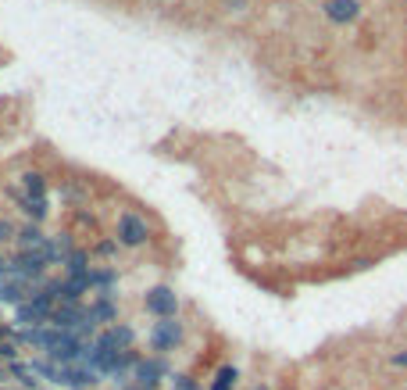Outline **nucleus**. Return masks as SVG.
<instances>
[{
    "label": "nucleus",
    "instance_id": "nucleus-12",
    "mask_svg": "<svg viewBox=\"0 0 407 390\" xmlns=\"http://www.w3.org/2000/svg\"><path fill=\"white\" fill-rule=\"evenodd\" d=\"M22 208H25V215L36 219V222L47 215V201H29V197H22Z\"/></svg>",
    "mask_w": 407,
    "mask_h": 390
},
{
    "label": "nucleus",
    "instance_id": "nucleus-15",
    "mask_svg": "<svg viewBox=\"0 0 407 390\" xmlns=\"http://www.w3.org/2000/svg\"><path fill=\"white\" fill-rule=\"evenodd\" d=\"M175 390H197V383L190 376H175Z\"/></svg>",
    "mask_w": 407,
    "mask_h": 390
},
{
    "label": "nucleus",
    "instance_id": "nucleus-1",
    "mask_svg": "<svg viewBox=\"0 0 407 390\" xmlns=\"http://www.w3.org/2000/svg\"><path fill=\"white\" fill-rule=\"evenodd\" d=\"M143 305H147V312H154L158 319H175L179 297H175V290H168V287H154V290L143 297Z\"/></svg>",
    "mask_w": 407,
    "mask_h": 390
},
{
    "label": "nucleus",
    "instance_id": "nucleus-3",
    "mask_svg": "<svg viewBox=\"0 0 407 390\" xmlns=\"http://www.w3.org/2000/svg\"><path fill=\"white\" fill-rule=\"evenodd\" d=\"M182 340V326L175 319H161L158 326L150 329V344L158 351H175V344Z\"/></svg>",
    "mask_w": 407,
    "mask_h": 390
},
{
    "label": "nucleus",
    "instance_id": "nucleus-14",
    "mask_svg": "<svg viewBox=\"0 0 407 390\" xmlns=\"http://www.w3.org/2000/svg\"><path fill=\"white\" fill-rule=\"evenodd\" d=\"M11 236H18V233H15V226H11L8 219H0V240H11Z\"/></svg>",
    "mask_w": 407,
    "mask_h": 390
},
{
    "label": "nucleus",
    "instance_id": "nucleus-6",
    "mask_svg": "<svg viewBox=\"0 0 407 390\" xmlns=\"http://www.w3.org/2000/svg\"><path fill=\"white\" fill-rule=\"evenodd\" d=\"M47 240H50V236H43L36 226H29V229H22V233H18L22 251H33V254H43V251H47Z\"/></svg>",
    "mask_w": 407,
    "mask_h": 390
},
{
    "label": "nucleus",
    "instance_id": "nucleus-16",
    "mask_svg": "<svg viewBox=\"0 0 407 390\" xmlns=\"http://www.w3.org/2000/svg\"><path fill=\"white\" fill-rule=\"evenodd\" d=\"M0 358H15V344H4V340H0Z\"/></svg>",
    "mask_w": 407,
    "mask_h": 390
},
{
    "label": "nucleus",
    "instance_id": "nucleus-8",
    "mask_svg": "<svg viewBox=\"0 0 407 390\" xmlns=\"http://www.w3.org/2000/svg\"><path fill=\"white\" fill-rule=\"evenodd\" d=\"M0 301L18 308L25 301V283H18V280H0Z\"/></svg>",
    "mask_w": 407,
    "mask_h": 390
},
{
    "label": "nucleus",
    "instance_id": "nucleus-13",
    "mask_svg": "<svg viewBox=\"0 0 407 390\" xmlns=\"http://www.w3.org/2000/svg\"><path fill=\"white\" fill-rule=\"evenodd\" d=\"M232 383H236V369H222V373L214 376L211 390H232Z\"/></svg>",
    "mask_w": 407,
    "mask_h": 390
},
{
    "label": "nucleus",
    "instance_id": "nucleus-7",
    "mask_svg": "<svg viewBox=\"0 0 407 390\" xmlns=\"http://www.w3.org/2000/svg\"><path fill=\"white\" fill-rule=\"evenodd\" d=\"M97 340H104V344H111L114 351H125V347H129V344H133V329H129V326H111V329H108V333H101Z\"/></svg>",
    "mask_w": 407,
    "mask_h": 390
},
{
    "label": "nucleus",
    "instance_id": "nucleus-10",
    "mask_svg": "<svg viewBox=\"0 0 407 390\" xmlns=\"http://www.w3.org/2000/svg\"><path fill=\"white\" fill-rule=\"evenodd\" d=\"M22 187H25V197L29 201H43V194H47V183H43L40 172H25L22 175Z\"/></svg>",
    "mask_w": 407,
    "mask_h": 390
},
{
    "label": "nucleus",
    "instance_id": "nucleus-2",
    "mask_svg": "<svg viewBox=\"0 0 407 390\" xmlns=\"http://www.w3.org/2000/svg\"><path fill=\"white\" fill-rule=\"evenodd\" d=\"M118 240H121L125 247H140L143 240H147V222L140 215H133V212H125L118 219Z\"/></svg>",
    "mask_w": 407,
    "mask_h": 390
},
{
    "label": "nucleus",
    "instance_id": "nucleus-18",
    "mask_svg": "<svg viewBox=\"0 0 407 390\" xmlns=\"http://www.w3.org/2000/svg\"><path fill=\"white\" fill-rule=\"evenodd\" d=\"M4 333H8V326H4V322H0V337H4Z\"/></svg>",
    "mask_w": 407,
    "mask_h": 390
},
{
    "label": "nucleus",
    "instance_id": "nucleus-5",
    "mask_svg": "<svg viewBox=\"0 0 407 390\" xmlns=\"http://www.w3.org/2000/svg\"><path fill=\"white\" fill-rule=\"evenodd\" d=\"M357 0H329L325 4V15L332 18V22H354L357 18Z\"/></svg>",
    "mask_w": 407,
    "mask_h": 390
},
{
    "label": "nucleus",
    "instance_id": "nucleus-17",
    "mask_svg": "<svg viewBox=\"0 0 407 390\" xmlns=\"http://www.w3.org/2000/svg\"><path fill=\"white\" fill-rule=\"evenodd\" d=\"M393 366H400V369H407V354H393Z\"/></svg>",
    "mask_w": 407,
    "mask_h": 390
},
{
    "label": "nucleus",
    "instance_id": "nucleus-4",
    "mask_svg": "<svg viewBox=\"0 0 407 390\" xmlns=\"http://www.w3.org/2000/svg\"><path fill=\"white\" fill-rule=\"evenodd\" d=\"M161 373H165L161 362H136V373H133L136 390H154V387H158V376H161Z\"/></svg>",
    "mask_w": 407,
    "mask_h": 390
},
{
    "label": "nucleus",
    "instance_id": "nucleus-9",
    "mask_svg": "<svg viewBox=\"0 0 407 390\" xmlns=\"http://www.w3.org/2000/svg\"><path fill=\"white\" fill-rule=\"evenodd\" d=\"M86 319L97 326V322H111L114 319V305H111V297H101V301H93L89 308H86Z\"/></svg>",
    "mask_w": 407,
    "mask_h": 390
},
{
    "label": "nucleus",
    "instance_id": "nucleus-11",
    "mask_svg": "<svg viewBox=\"0 0 407 390\" xmlns=\"http://www.w3.org/2000/svg\"><path fill=\"white\" fill-rule=\"evenodd\" d=\"M65 268H68V276H86V273H89L86 254H82V251H72V254L65 258Z\"/></svg>",
    "mask_w": 407,
    "mask_h": 390
}]
</instances>
